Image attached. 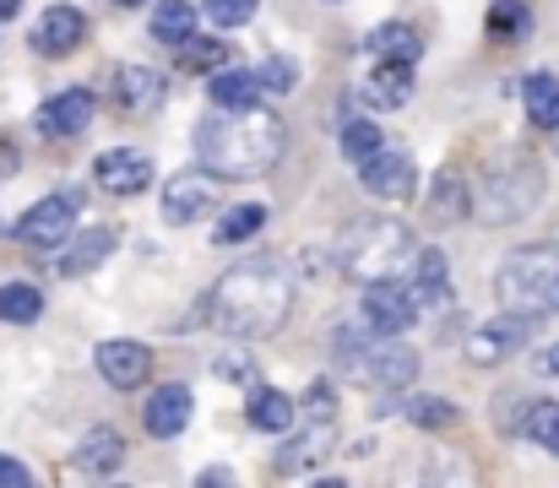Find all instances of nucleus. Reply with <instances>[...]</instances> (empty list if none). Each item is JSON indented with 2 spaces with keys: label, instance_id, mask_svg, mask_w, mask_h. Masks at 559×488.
Instances as JSON below:
<instances>
[{
  "label": "nucleus",
  "instance_id": "f257e3e1",
  "mask_svg": "<svg viewBox=\"0 0 559 488\" xmlns=\"http://www.w3.org/2000/svg\"><path fill=\"white\" fill-rule=\"evenodd\" d=\"M294 288H299V272L283 255H250V261L228 266L212 283L201 316H206L212 331L239 336V342L272 336L277 325L288 321V310H294Z\"/></svg>",
  "mask_w": 559,
  "mask_h": 488
},
{
  "label": "nucleus",
  "instance_id": "f03ea898",
  "mask_svg": "<svg viewBox=\"0 0 559 488\" xmlns=\"http://www.w3.org/2000/svg\"><path fill=\"white\" fill-rule=\"evenodd\" d=\"M283 147H288V126L261 104L217 109L195 126V158L217 179H261L277 168Z\"/></svg>",
  "mask_w": 559,
  "mask_h": 488
},
{
  "label": "nucleus",
  "instance_id": "7ed1b4c3",
  "mask_svg": "<svg viewBox=\"0 0 559 488\" xmlns=\"http://www.w3.org/2000/svg\"><path fill=\"white\" fill-rule=\"evenodd\" d=\"M413 255H418L413 228L402 217H380V212L343 223L332 239V261L354 283H402L413 272Z\"/></svg>",
  "mask_w": 559,
  "mask_h": 488
},
{
  "label": "nucleus",
  "instance_id": "20e7f679",
  "mask_svg": "<svg viewBox=\"0 0 559 488\" xmlns=\"http://www.w3.org/2000/svg\"><path fill=\"white\" fill-rule=\"evenodd\" d=\"M544 201V168L533 153H506L500 163H489V174L473 185L467 195V212L484 223V228H511L522 217H533Z\"/></svg>",
  "mask_w": 559,
  "mask_h": 488
},
{
  "label": "nucleus",
  "instance_id": "39448f33",
  "mask_svg": "<svg viewBox=\"0 0 559 488\" xmlns=\"http://www.w3.org/2000/svg\"><path fill=\"white\" fill-rule=\"evenodd\" d=\"M495 294L506 310L527 316V321H544L559 316V245H522L500 261L495 272Z\"/></svg>",
  "mask_w": 559,
  "mask_h": 488
},
{
  "label": "nucleus",
  "instance_id": "423d86ee",
  "mask_svg": "<svg viewBox=\"0 0 559 488\" xmlns=\"http://www.w3.org/2000/svg\"><path fill=\"white\" fill-rule=\"evenodd\" d=\"M82 190H49L44 201H33L22 217H16V228H11V239L16 245H27V250H60L71 234H76V217H82Z\"/></svg>",
  "mask_w": 559,
  "mask_h": 488
},
{
  "label": "nucleus",
  "instance_id": "0eeeda50",
  "mask_svg": "<svg viewBox=\"0 0 559 488\" xmlns=\"http://www.w3.org/2000/svg\"><path fill=\"white\" fill-rule=\"evenodd\" d=\"M343 369L354 374V380H365L374 391H402V385H413V374H418V353L407 347V342H396V336H365V347H354L348 358H343Z\"/></svg>",
  "mask_w": 559,
  "mask_h": 488
},
{
  "label": "nucleus",
  "instance_id": "6e6552de",
  "mask_svg": "<svg viewBox=\"0 0 559 488\" xmlns=\"http://www.w3.org/2000/svg\"><path fill=\"white\" fill-rule=\"evenodd\" d=\"M212 206H217V174H206V168H186V174L164 179L158 212H164V223H169V228H186V223H195V217H206Z\"/></svg>",
  "mask_w": 559,
  "mask_h": 488
},
{
  "label": "nucleus",
  "instance_id": "1a4fd4ad",
  "mask_svg": "<svg viewBox=\"0 0 559 488\" xmlns=\"http://www.w3.org/2000/svg\"><path fill=\"white\" fill-rule=\"evenodd\" d=\"M527 336H533V321L516 316V310H506V316H495V321H484V325L467 331V364L495 369V364H506L511 353H522Z\"/></svg>",
  "mask_w": 559,
  "mask_h": 488
},
{
  "label": "nucleus",
  "instance_id": "9d476101",
  "mask_svg": "<svg viewBox=\"0 0 559 488\" xmlns=\"http://www.w3.org/2000/svg\"><path fill=\"white\" fill-rule=\"evenodd\" d=\"M359 179L380 201H407L418 190V168L407 158V147H396V142H380V153H370L359 163Z\"/></svg>",
  "mask_w": 559,
  "mask_h": 488
},
{
  "label": "nucleus",
  "instance_id": "9b49d317",
  "mask_svg": "<svg viewBox=\"0 0 559 488\" xmlns=\"http://www.w3.org/2000/svg\"><path fill=\"white\" fill-rule=\"evenodd\" d=\"M93 364H98L104 385L136 391V385H147V374H153V347H147V342H131V336H109V342H98Z\"/></svg>",
  "mask_w": 559,
  "mask_h": 488
},
{
  "label": "nucleus",
  "instance_id": "f8f14e48",
  "mask_svg": "<svg viewBox=\"0 0 559 488\" xmlns=\"http://www.w3.org/2000/svg\"><path fill=\"white\" fill-rule=\"evenodd\" d=\"M365 325L374 336H402L418 325V299L402 283H365Z\"/></svg>",
  "mask_w": 559,
  "mask_h": 488
},
{
  "label": "nucleus",
  "instance_id": "ddd939ff",
  "mask_svg": "<svg viewBox=\"0 0 559 488\" xmlns=\"http://www.w3.org/2000/svg\"><path fill=\"white\" fill-rule=\"evenodd\" d=\"M337 451V418H299L294 424V440L277 451V473H305L316 462H326Z\"/></svg>",
  "mask_w": 559,
  "mask_h": 488
},
{
  "label": "nucleus",
  "instance_id": "4468645a",
  "mask_svg": "<svg viewBox=\"0 0 559 488\" xmlns=\"http://www.w3.org/2000/svg\"><path fill=\"white\" fill-rule=\"evenodd\" d=\"M93 185L104 195H142L153 185V163L136 147H109V153L93 158Z\"/></svg>",
  "mask_w": 559,
  "mask_h": 488
},
{
  "label": "nucleus",
  "instance_id": "2eb2a0df",
  "mask_svg": "<svg viewBox=\"0 0 559 488\" xmlns=\"http://www.w3.org/2000/svg\"><path fill=\"white\" fill-rule=\"evenodd\" d=\"M93 109H98V98H93L87 87H66V93L44 98L38 131H44L49 142H71V136H82V131L93 126Z\"/></svg>",
  "mask_w": 559,
  "mask_h": 488
},
{
  "label": "nucleus",
  "instance_id": "dca6fc26",
  "mask_svg": "<svg viewBox=\"0 0 559 488\" xmlns=\"http://www.w3.org/2000/svg\"><path fill=\"white\" fill-rule=\"evenodd\" d=\"M190 413H195V396H190V385L169 380V385H158V391L147 396V413H142V424H147V435H153V440H175V435H186Z\"/></svg>",
  "mask_w": 559,
  "mask_h": 488
},
{
  "label": "nucleus",
  "instance_id": "f3484780",
  "mask_svg": "<svg viewBox=\"0 0 559 488\" xmlns=\"http://www.w3.org/2000/svg\"><path fill=\"white\" fill-rule=\"evenodd\" d=\"M82 38H87V16H82L76 5H49V11L33 22V49L49 55V60L71 55Z\"/></svg>",
  "mask_w": 559,
  "mask_h": 488
},
{
  "label": "nucleus",
  "instance_id": "a211bd4d",
  "mask_svg": "<svg viewBox=\"0 0 559 488\" xmlns=\"http://www.w3.org/2000/svg\"><path fill=\"white\" fill-rule=\"evenodd\" d=\"M115 98H120V109H131V115H153V109H164L169 82H164V71H153V66H115Z\"/></svg>",
  "mask_w": 559,
  "mask_h": 488
},
{
  "label": "nucleus",
  "instance_id": "6ab92c4d",
  "mask_svg": "<svg viewBox=\"0 0 559 488\" xmlns=\"http://www.w3.org/2000/svg\"><path fill=\"white\" fill-rule=\"evenodd\" d=\"M115 255V228H87V234H71L66 245H60V277H87V272H98L104 261Z\"/></svg>",
  "mask_w": 559,
  "mask_h": 488
},
{
  "label": "nucleus",
  "instance_id": "aec40b11",
  "mask_svg": "<svg viewBox=\"0 0 559 488\" xmlns=\"http://www.w3.org/2000/svg\"><path fill=\"white\" fill-rule=\"evenodd\" d=\"M413 98V66L407 60H380L370 76H365V104L391 115V109H407Z\"/></svg>",
  "mask_w": 559,
  "mask_h": 488
},
{
  "label": "nucleus",
  "instance_id": "412c9836",
  "mask_svg": "<svg viewBox=\"0 0 559 488\" xmlns=\"http://www.w3.org/2000/svg\"><path fill=\"white\" fill-rule=\"evenodd\" d=\"M76 467L93 473V478H109L126 467V435L120 429H87L76 440Z\"/></svg>",
  "mask_w": 559,
  "mask_h": 488
},
{
  "label": "nucleus",
  "instance_id": "4be33fe9",
  "mask_svg": "<svg viewBox=\"0 0 559 488\" xmlns=\"http://www.w3.org/2000/svg\"><path fill=\"white\" fill-rule=\"evenodd\" d=\"M467 195H473V190H467V179H462L456 168H440V174L429 179V195H424V217L445 228V223L467 217Z\"/></svg>",
  "mask_w": 559,
  "mask_h": 488
},
{
  "label": "nucleus",
  "instance_id": "5701e85b",
  "mask_svg": "<svg viewBox=\"0 0 559 488\" xmlns=\"http://www.w3.org/2000/svg\"><path fill=\"white\" fill-rule=\"evenodd\" d=\"M245 418H250V429H261V435H288V429L299 424V402H294L288 391H272V385H261V391H250V407H245Z\"/></svg>",
  "mask_w": 559,
  "mask_h": 488
},
{
  "label": "nucleus",
  "instance_id": "b1692460",
  "mask_svg": "<svg viewBox=\"0 0 559 488\" xmlns=\"http://www.w3.org/2000/svg\"><path fill=\"white\" fill-rule=\"evenodd\" d=\"M407 277H413V299H418V310L451 299V272H445V255H440V250H418Z\"/></svg>",
  "mask_w": 559,
  "mask_h": 488
},
{
  "label": "nucleus",
  "instance_id": "393cba45",
  "mask_svg": "<svg viewBox=\"0 0 559 488\" xmlns=\"http://www.w3.org/2000/svg\"><path fill=\"white\" fill-rule=\"evenodd\" d=\"M370 55L374 60H418L424 55V33L413 27V22H402V16H391V22H380L370 33Z\"/></svg>",
  "mask_w": 559,
  "mask_h": 488
},
{
  "label": "nucleus",
  "instance_id": "a878e982",
  "mask_svg": "<svg viewBox=\"0 0 559 488\" xmlns=\"http://www.w3.org/2000/svg\"><path fill=\"white\" fill-rule=\"evenodd\" d=\"M212 104L217 109H250V104H261V76L245 66V71H212Z\"/></svg>",
  "mask_w": 559,
  "mask_h": 488
},
{
  "label": "nucleus",
  "instance_id": "bb28decb",
  "mask_svg": "<svg viewBox=\"0 0 559 488\" xmlns=\"http://www.w3.org/2000/svg\"><path fill=\"white\" fill-rule=\"evenodd\" d=\"M261 228H266V206H261V201H239V206H228V212L217 217L212 239H217V245H250Z\"/></svg>",
  "mask_w": 559,
  "mask_h": 488
},
{
  "label": "nucleus",
  "instance_id": "cd10ccee",
  "mask_svg": "<svg viewBox=\"0 0 559 488\" xmlns=\"http://www.w3.org/2000/svg\"><path fill=\"white\" fill-rule=\"evenodd\" d=\"M522 104H527L533 126H544V131H559V82L549 76V71H533V76L522 82Z\"/></svg>",
  "mask_w": 559,
  "mask_h": 488
},
{
  "label": "nucleus",
  "instance_id": "c85d7f7f",
  "mask_svg": "<svg viewBox=\"0 0 559 488\" xmlns=\"http://www.w3.org/2000/svg\"><path fill=\"white\" fill-rule=\"evenodd\" d=\"M147 33H153L158 44H186L190 33H195V5H190V0H158Z\"/></svg>",
  "mask_w": 559,
  "mask_h": 488
},
{
  "label": "nucleus",
  "instance_id": "c756f323",
  "mask_svg": "<svg viewBox=\"0 0 559 488\" xmlns=\"http://www.w3.org/2000/svg\"><path fill=\"white\" fill-rule=\"evenodd\" d=\"M44 316V294L33 283H0V321L5 325H33Z\"/></svg>",
  "mask_w": 559,
  "mask_h": 488
},
{
  "label": "nucleus",
  "instance_id": "7c9ffc66",
  "mask_svg": "<svg viewBox=\"0 0 559 488\" xmlns=\"http://www.w3.org/2000/svg\"><path fill=\"white\" fill-rule=\"evenodd\" d=\"M175 49H180V71H195V76L228 66V44H223V38H195V33H190L186 44H175Z\"/></svg>",
  "mask_w": 559,
  "mask_h": 488
},
{
  "label": "nucleus",
  "instance_id": "2f4dec72",
  "mask_svg": "<svg viewBox=\"0 0 559 488\" xmlns=\"http://www.w3.org/2000/svg\"><path fill=\"white\" fill-rule=\"evenodd\" d=\"M402 413H407V424H413V429H451V424L462 418V407H456V402H445V396H413Z\"/></svg>",
  "mask_w": 559,
  "mask_h": 488
},
{
  "label": "nucleus",
  "instance_id": "473e14b6",
  "mask_svg": "<svg viewBox=\"0 0 559 488\" xmlns=\"http://www.w3.org/2000/svg\"><path fill=\"white\" fill-rule=\"evenodd\" d=\"M489 33L495 38H527L533 33V5L527 0H495L489 5Z\"/></svg>",
  "mask_w": 559,
  "mask_h": 488
},
{
  "label": "nucleus",
  "instance_id": "72a5a7b5",
  "mask_svg": "<svg viewBox=\"0 0 559 488\" xmlns=\"http://www.w3.org/2000/svg\"><path fill=\"white\" fill-rule=\"evenodd\" d=\"M380 142H385V136H380L374 120H343V158L354 163V168L370 158V153H380Z\"/></svg>",
  "mask_w": 559,
  "mask_h": 488
},
{
  "label": "nucleus",
  "instance_id": "f704fd0d",
  "mask_svg": "<svg viewBox=\"0 0 559 488\" xmlns=\"http://www.w3.org/2000/svg\"><path fill=\"white\" fill-rule=\"evenodd\" d=\"M533 402L538 396H500V435H511V440H522L527 435V413H533Z\"/></svg>",
  "mask_w": 559,
  "mask_h": 488
},
{
  "label": "nucleus",
  "instance_id": "c9c22d12",
  "mask_svg": "<svg viewBox=\"0 0 559 488\" xmlns=\"http://www.w3.org/2000/svg\"><path fill=\"white\" fill-rule=\"evenodd\" d=\"M255 76H261V93H294L299 66H294V60H261V66H255Z\"/></svg>",
  "mask_w": 559,
  "mask_h": 488
},
{
  "label": "nucleus",
  "instance_id": "e433bc0d",
  "mask_svg": "<svg viewBox=\"0 0 559 488\" xmlns=\"http://www.w3.org/2000/svg\"><path fill=\"white\" fill-rule=\"evenodd\" d=\"M255 5H261V0H206V22H217V27H245V22L255 16Z\"/></svg>",
  "mask_w": 559,
  "mask_h": 488
},
{
  "label": "nucleus",
  "instance_id": "4c0bfd02",
  "mask_svg": "<svg viewBox=\"0 0 559 488\" xmlns=\"http://www.w3.org/2000/svg\"><path fill=\"white\" fill-rule=\"evenodd\" d=\"M299 418H337V396L326 380H316L305 396H299Z\"/></svg>",
  "mask_w": 559,
  "mask_h": 488
},
{
  "label": "nucleus",
  "instance_id": "58836bf2",
  "mask_svg": "<svg viewBox=\"0 0 559 488\" xmlns=\"http://www.w3.org/2000/svg\"><path fill=\"white\" fill-rule=\"evenodd\" d=\"M27 484H33V473H27L16 456H5V451H0V488H27Z\"/></svg>",
  "mask_w": 559,
  "mask_h": 488
},
{
  "label": "nucleus",
  "instance_id": "ea45409f",
  "mask_svg": "<svg viewBox=\"0 0 559 488\" xmlns=\"http://www.w3.org/2000/svg\"><path fill=\"white\" fill-rule=\"evenodd\" d=\"M217 374H223V380H255V364L239 358V353H228V358H217Z\"/></svg>",
  "mask_w": 559,
  "mask_h": 488
},
{
  "label": "nucleus",
  "instance_id": "a19ab883",
  "mask_svg": "<svg viewBox=\"0 0 559 488\" xmlns=\"http://www.w3.org/2000/svg\"><path fill=\"white\" fill-rule=\"evenodd\" d=\"M533 374H549V380H559V342H549V347L533 358Z\"/></svg>",
  "mask_w": 559,
  "mask_h": 488
},
{
  "label": "nucleus",
  "instance_id": "79ce46f5",
  "mask_svg": "<svg viewBox=\"0 0 559 488\" xmlns=\"http://www.w3.org/2000/svg\"><path fill=\"white\" fill-rule=\"evenodd\" d=\"M195 484H201V488H206V484H212V488L234 484V473H228V467H206V473H195Z\"/></svg>",
  "mask_w": 559,
  "mask_h": 488
},
{
  "label": "nucleus",
  "instance_id": "37998d69",
  "mask_svg": "<svg viewBox=\"0 0 559 488\" xmlns=\"http://www.w3.org/2000/svg\"><path fill=\"white\" fill-rule=\"evenodd\" d=\"M16 168H22V158H16V147H11V142L0 136V174H16Z\"/></svg>",
  "mask_w": 559,
  "mask_h": 488
},
{
  "label": "nucleus",
  "instance_id": "c03bdc74",
  "mask_svg": "<svg viewBox=\"0 0 559 488\" xmlns=\"http://www.w3.org/2000/svg\"><path fill=\"white\" fill-rule=\"evenodd\" d=\"M538 445H544V451H549V456H555V462H559V418H555V424H549V435H544Z\"/></svg>",
  "mask_w": 559,
  "mask_h": 488
},
{
  "label": "nucleus",
  "instance_id": "a18cd8bd",
  "mask_svg": "<svg viewBox=\"0 0 559 488\" xmlns=\"http://www.w3.org/2000/svg\"><path fill=\"white\" fill-rule=\"evenodd\" d=\"M16 11H22V0H0V22H11Z\"/></svg>",
  "mask_w": 559,
  "mask_h": 488
},
{
  "label": "nucleus",
  "instance_id": "49530a36",
  "mask_svg": "<svg viewBox=\"0 0 559 488\" xmlns=\"http://www.w3.org/2000/svg\"><path fill=\"white\" fill-rule=\"evenodd\" d=\"M115 5H147V0H115Z\"/></svg>",
  "mask_w": 559,
  "mask_h": 488
}]
</instances>
